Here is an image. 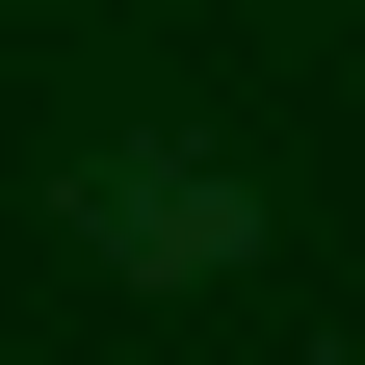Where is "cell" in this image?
Returning a JSON list of instances; mask_svg holds the SVG:
<instances>
[{"mask_svg":"<svg viewBox=\"0 0 365 365\" xmlns=\"http://www.w3.org/2000/svg\"><path fill=\"white\" fill-rule=\"evenodd\" d=\"M78 261H105V287H235V261H261V157L105 130V157H78Z\"/></svg>","mask_w":365,"mask_h":365,"instance_id":"cell-1","label":"cell"}]
</instances>
